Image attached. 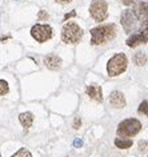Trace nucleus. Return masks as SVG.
Wrapping results in <instances>:
<instances>
[{"mask_svg":"<svg viewBox=\"0 0 148 157\" xmlns=\"http://www.w3.org/2000/svg\"><path fill=\"white\" fill-rule=\"evenodd\" d=\"M116 36L115 24H103L91 29V44L100 45L114 40Z\"/></svg>","mask_w":148,"mask_h":157,"instance_id":"f257e3e1","label":"nucleus"},{"mask_svg":"<svg viewBox=\"0 0 148 157\" xmlns=\"http://www.w3.org/2000/svg\"><path fill=\"white\" fill-rule=\"evenodd\" d=\"M83 37V29L73 21L65 23L61 29V40L67 44H76Z\"/></svg>","mask_w":148,"mask_h":157,"instance_id":"f03ea898","label":"nucleus"},{"mask_svg":"<svg viewBox=\"0 0 148 157\" xmlns=\"http://www.w3.org/2000/svg\"><path fill=\"white\" fill-rule=\"evenodd\" d=\"M127 56L124 53H116L110 59L107 64V72L110 76H119L127 69Z\"/></svg>","mask_w":148,"mask_h":157,"instance_id":"7ed1b4c3","label":"nucleus"},{"mask_svg":"<svg viewBox=\"0 0 148 157\" xmlns=\"http://www.w3.org/2000/svg\"><path fill=\"white\" fill-rule=\"evenodd\" d=\"M142 129V123L136 119H127L118 127V135L122 137H134Z\"/></svg>","mask_w":148,"mask_h":157,"instance_id":"20e7f679","label":"nucleus"},{"mask_svg":"<svg viewBox=\"0 0 148 157\" xmlns=\"http://www.w3.org/2000/svg\"><path fill=\"white\" fill-rule=\"evenodd\" d=\"M89 13L95 21H104L108 16V4L106 0H93L89 6Z\"/></svg>","mask_w":148,"mask_h":157,"instance_id":"39448f33","label":"nucleus"},{"mask_svg":"<svg viewBox=\"0 0 148 157\" xmlns=\"http://www.w3.org/2000/svg\"><path fill=\"white\" fill-rule=\"evenodd\" d=\"M52 27L48 24H36L31 28V35L36 41L44 43L52 37Z\"/></svg>","mask_w":148,"mask_h":157,"instance_id":"423d86ee","label":"nucleus"},{"mask_svg":"<svg viewBox=\"0 0 148 157\" xmlns=\"http://www.w3.org/2000/svg\"><path fill=\"white\" fill-rule=\"evenodd\" d=\"M120 21H122V25L126 32H132L134 28L136 27V21H138V17H136L135 12L132 10H126L123 11L122 17H120Z\"/></svg>","mask_w":148,"mask_h":157,"instance_id":"0eeeda50","label":"nucleus"},{"mask_svg":"<svg viewBox=\"0 0 148 157\" xmlns=\"http://www.w3.org/2000/svg\"><path fill=\"white\" fill-rule=\"evenodd\" d=\"M147 40H148V33H147V28H144V29L140 31V32L132 35L126 43H127L128 47L134 48V47L139 45V44H146Z\"/></svg>","mask_w":148,"mask_h":157,"instance_id":"6e6552de","label":"nucleus"},{"mask_svg":"<svg viewBox=\"0 0 148 157\" xmlns=\"http://www.w3.org/2000/svg\"><path fill=\"white\" fill-rule=\"evenodd\" d=\"M44 64H45L47 68H49V69H53V71L59 69L60 65H61V59L57 56V55L49 53L44 57Z\"/></svg>","mask_w":148,"mask_h":157,"instance_id":"1a4fd4ad","label":"nucleus"},{"mask_svg":"<svg viewBox=\"0 0 148 157\" xmlns=\"http://www.w3.org/2000/svg\"><path fill=\"white\" fill-rule=\"evenodd\" d=\"M110 104L115 108H123L126 107V99H124L123 93L122 92H118V91H114L110 95Z\"/></svg>","mask_w":148,"mask_h":157,"instance_id":"9d476101","label":"nucleus"},{"mask_svg":"<svg viewBox=\"0 0 148 157\" xmlns=\"http://www.w3.org/2000/svg\"><path fill=\"white\" fill-rule=\"evenodd\" d=\"M85 91H87V95L91 97V99L100 101V103L103 101V92H102V88H100L99 85H95V84L88 85Z\"/></svg>","mask_w":148,"mask_h":157,"instance_id":"9b49d317","label":"nucleus"},{"mask_svg":"<svg viewBox=\"0 0 148 157\" xmlns=\"http://www.w3.org/2000/svg\"><path fill=\"white\" fill-rule=\"evenodd\" d=\"M19 120H20L21 125L24 128H29L33 123V115L31 112H24V113H20L19 116Z\"/></svg>","mask_w":148,"mask_h":157,"instance_id":"f8f14e48","label":"nucleus"},{"mask_svg":"<svg viewBox=\"0 0 148 157\" xmlns=\"http://www.w3.org/2000/svg\"><path fill=\"white\" fill-rule=\"evenodd\" d=\"M135 15H136V17L138 19H143L144 17V20L147 19V3H140V4L138 6V8H136L135 11Z\"/></svg>","mask_w":148,"mask_h":157,"instance_id":"ddd939ff","label":"nucleus"},{"mask_svg":"<svg viewBox=\"0 0 148 157\" xmlns=\"http://www.w3.org/2000/svg\"><path fill=\"white\" fill-rule=\"evenodd\" d=\"M115 145L120 149H128V148L132 147V140H130V139H116Z\"/></svg>","mask_w":148,"mask_h":157,"instance_id":"4468645a","label":"nucleus"},{"mask_svg":"<svg viewBox=\"0 0 148 157\" xmlns=\"http://www.w3.org/2000/svg\"><path fill=\"white\" fill-rule=\"evenodd\" d=\"M147 61V55L144 52H138L135 55V63L138 65H144Z\"/></svg>","mask_w":148,"mask_h":157,"instance_id":"2eb2a0df","label":"nucleus"},{"mask_svg":"<svg viewBox=\"0 0 148 157\" xmlns=\"http://www.w3.org/2000/svg\"><path fill=\"white\" fill-rule=\"evenodd\" d=\"M11 157H32V155H31V152L28 151V149L21 148V149H19V151L15 153L14 156H11Z\"/></svg>","mask_w":148,"mask_h":157,"instance_id":"dca6fc26","label":"nucleus"},{"mask_svg":"<svg viewBox=\"0 0 148 157\" xmlns=\"http://www.w3.org/2000/svg\"><path fill=\"white\" fill-rule=\"evenodd\" d=\"M10 91V87H8V83L4 80H0V95H7Z\"/></svg>","mask_w":148,"mask_h":157,"instance_id":"f3484780","label":"nucleus"},{"mask_svg":"<svg viewBox=\"0 0 148 157\" xmlns=\"http://www.w3.org/2000/svg\"><path fill=\"white\" fill-rule=\"evenodd\" d=\"M139 112L147 116V113H148V112H147V100H144L143 103L140 104V107H139Z\"/></svg>","mask_w":148,"mask_h":157,"instance_id":"a211bd4d","label":"nucleus"},{"mask_svg":"<svg viewBox=\"0 0 148 157\" xmlns=\"http://www.w3.org/2000/svg\"><path fill=\"white\" fill-rule=\"evenodd\" d=\"M39 20H48V13L45 11H40L39 12Z\"/></svg>","mask_w":148,"mask_h":157,"instance_id":"6ab92c4d","label":"nucleus"},{"mask_svg":"<svg viewBox=\"0 0 148 157\" xmlns=\"http://www.w3.org/2000/svg\"><path fill=\"white\" fill-rule=\"evenodd\" d=\"M73 147L75 148H81L83 147V140L81 139H75L73 140Z\"/></svg>","mask_w":148,"mask_h":157,"instance_id":"aec40b11","label":"nucleus"},{"mask_svg":"<svg viewBox=\"0 0 148 157\" xmlns=\"http://www.w3.org/2000/svg\"><path fill=\"white\" fill-rule=\"evenodd\" d=\"M73 16H76V12H75V11H72V12H69V13L65 15V16H64V21H67L69 17H73Z\"/></svg>","mask_w":148,"mask_h":157,"instance_id":"412c9836","label":"nucleus"},{"mask_svg":"<svg viewBox=\"0 0 148 157\" xmlns=\"http://www.w3.org/2000/svg\"><path fill=\"white\" fill-rule=\"evenodd\" d=\"M80 124H81L80 119H79V117H76V119H75V123H73V128H75V129H77V128L80 127Z\"/></svg>","mask_w":148,"mask_h":157,"instance_id":"4be33fe9","label":"nucleus"},{"mask_svg":"<svg viewBox=\"0 0 148 157\" xmlns=\"http://www.w3.org/2000/svg\"><path fill=\"white\" fill-rule=\"evenodd\" d=\"M134 2H135V0H122V3H123V4H126V6L134 4Z\"/></svg>","mask_w":148,"mask_h":157,"instance_id":"5701e85b","label":"nucleus"},{"mask_svg":"<svg viewBox=\"0 0 148 157\" xmlns=\"http://www.w3.org/2000/svg\"><path fill=\"white\" fill-rule=\"evenodd\" d=\"M55 2L60 3V4H68V3H71L72 0H55Z\"/></svg>","mask_w":148,"mask_h":157,"instance_id":"b1692460","label":"nucleus"},{"mask_svg":"<svg viewBox=\"0 0 148 157\" xmlns=\"http://www.w3.org/2000/svg\"><path fill=\"white\" fill-rule=\"evenodd\" d=\"M15 2H19V0H15Z\"/></svg>","mask_w":148,"mask_h":157,"instance_id":"393cba45","label":"nucleus"},{"mask_svg":"<svg viewBox=\"0 0 148 157\" xmlns=\"http://www.w3.org/2000/svg\"><path fill=\"white\" fill-rule=\"evenodd\" d=\"M0 157H2V156H0Z\"/></svg>","mask_w":148,"mask_h":157,"instance_id":"a878e982","label":"nucleus"}]
</instances>
